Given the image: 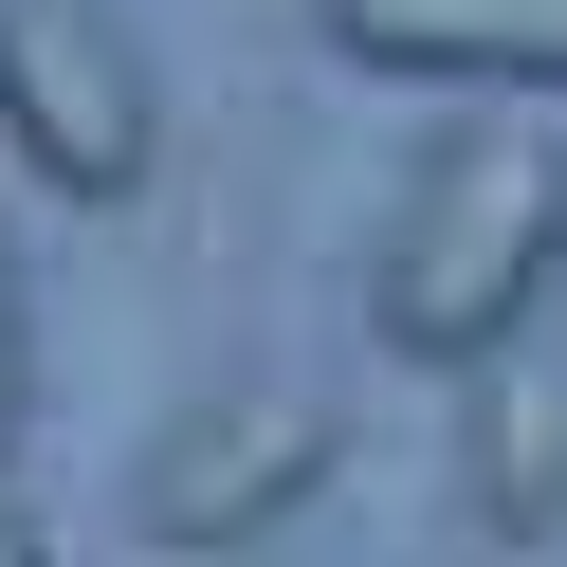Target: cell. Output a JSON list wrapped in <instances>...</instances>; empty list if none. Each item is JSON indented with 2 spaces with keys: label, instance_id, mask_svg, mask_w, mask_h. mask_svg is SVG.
<instances>
[{
  "label": "cell",
  "instance_id": "obj_4",
  "mask_svg": "<svg viewBox=\"0 0 567 567\" xmlns=\"http://www.w3.org/2000/svg\"><path fill=\"white\" fill-rule=\"evenodd\" d=\"M330 55L421 92H567V0H311Z\"/></svg>",
  "mask_w": 567,
  "mask_h": 567
},
{
  "label": "cell",
  "instance_id": "obj_8",
  "mask_svg": "<svg viewBox=\"0 0 567 567\" xmlns=\"http://www.w3.org/2000/svg\"><path fill=\"white\" fill-rule=\"evenodd\" d=\"M549 293H567V238H549Z\"/></svg>",
  "mask_w": 567,
  "mask_h": 567
},
{
  "label": "cell",
  "instance_id": "obj_6",
  "mask_svg": "<svg viewBox=\"0 0 567 567\" xmlns=\"http://www.w3.org/2000/svg\"><path fill=\"white\" fill-rule=\"evenodd\" d=\"M19 421H38V293H19V257H0V457H19Z\"/></svg>",
  "mask_w": 567,
  "mask_h": 567
},
{
  "label": "cell",
  "instance_id": "obj_2",
  "mask_svg": "<svg viewBox=\"0 0 567 567\" xmlns=\"http://www.w3.org/2000/svg\"><path fill=\"white\" fill-rule=\"evenodd\" d=\"M0 147L55 202H128L165 165V92L111 0H0Z\"/></svg>",
  "mask_w": 567,
  "mask_h": 567
},
{
  "label": "cell",
  "instance_id": "obj_1",
  "mask_svg": "<svg viewBox=\"0 0 567 567\" xmlns=\"http://www.w3.org/2000/svg\"><path fill=\"white\" fill-rule=\"evenodd\" d=\"M549 238H567V165L549 128L476 111L421 147L403 220H384V275H367V330L403 348V367H494V348L530 330V293H549Z\"/></svg>",
  "mask_w": 567,
  "mask_h": 567
},
{
  "label": "cell",
  "instance_id": "obj_7",
  "mask_svg": "<svg viewBox=\"0 0 567 567\" xmlns=\"http://www.w3.org/2000/svg\"><path fill=\"white\" fill-rule=\"evenodd\" d=\"M0 567H38V530H19V494H0Z\"/></svg>",
  "mask_w": 567,
  "mask_h": 567
},
{
  "label": "cell",
  "instance_id": "obj_5",
  "mask_svg": "<svg viewBox=\"0 0 567 567\" xmlns=\"http://www.w3.org/2000/svg\"><path fill=\"white\" fill-rule=\"evenodd\" d=\"M457 421H476V513H494V530H549V513H567V384H549V367H476Z\"/></svg>",
  "mask_w": 567,
  "mask_h": 567
},
{
  "label": "cell",
  "instance_id": "obj_3",
  "mask_svg": "<svg viewBox=\"0 0 567 567\" xmlns=\"http://www.w3.org/2000/svg\"><path fill=\"white\" fill-rule=\"evenodd\" d=\"M330 457H348V421L311 384H202L147 457V530L165 549H275V513H311Z\"/></svg>",
  "mask_w": 567,
  "mask_h": 567
}]
</instances>
